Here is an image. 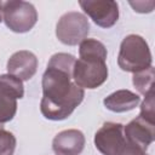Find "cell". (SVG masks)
Wrapping results in <instances>:
<instances>
[{
  "mask_svg": "<svg viewBox=\"0 0 155 155\" xmlns=\"http://www.w3.org/2000/svg\"><path fill=\"white\" fill-rule=\"evenodd\" d=\"M130 5L134 8L136 12H140V13H145V12H151L154 6H155V2L154 1H130Z\"/></svg>",
  "mask_w": 155,
  "mask_h": 155,
  "instance_id": "ac0fdd59",
  "label": "cell"
},
{
  "mask_svg": "<svg viewBox=\"0 0 155 155\" xmlns=\"http://www.w3.org/2000/svg\"><path fill=\"white\" fill-rule=\"evenodd\" d=\"M143 119L155 124V108H154V90L145 94L144 101L140 105V114Z\"/></svg>",
  "mask_w": 155,
  "mask_h": 155,
  "instance_id": "e0dca14e",
  "label": "cell"
},
{
  "mask_svg": "<svg viewBox=\"0 0 155 155\" xmlns=\"http://www.w3.org/2000/svg\"><path fill=\"white\" fill-rule=\"evenodd\" d=\"M75 57L70 53H54L42 75L41 114L48 120H64L82 102L85 92L73 80Z\"/></svg>",
  "mask_w": 155,
  "mask_h": 155,
  "instance_id": "6da1fadb",
  "label": "cell"
},
{
  "mask_svg": "<svg viewBox=\"0 0 155 155\" xmlns=\"http://www.w3.org/2000/svg\"><path fill=\"white\" fill-rule=\"evenodd\" d=\"M108 79V67L102 61H86L79 58L74 63L73 80L74 82L84 88L93 90L99 87Z\"/></svg>",
  "mask_w": 155,
  "mask_h": 155,
  "instance_id": "8992f818",
  "label": "cell"
},
{
  "mask_svg": "<svg viewBox=\"0 0 155 155\" xmlns=\"http://www.w3.org/2000/svg\"><path fill=\"white\" fill-rule=\"evenodd\" d=\"M16 149V137L4 130L0 128V155H13Z\"/></svg>",
  "mask_w": 155,
  "mask_h": 155,
  "instance_id": "2e32d148",
  "label": "cell"
},
{
  "mask_svg": "<svg viewBox=\"0 0 155 155\" xmlns=\"http://www.w3.org/2000/svg\"><path fill=\"white\" fill-rule=\"evenodd\" d=\"M2 21L15 33L29 31L38 21V12L33 4L22 0L2 1Z\"/></svg>",
  "mask_w": 155,
  "mask_h": 155,
  "instance_id": "3957f363",
  "label": "cell"
},
{
  "mask_svg": "<svg viewBox=\"0 0 155 155\" xmlns=\"http://www.w3.org/2000/svg\"><path fill=\"white\" fill-rule=\"evenodd\" d=\"M85 148V136L81 131L70 128L56 134L52 149L56 155H80Z\"/></svg>",
  "mask_w": 155,
  "mask_h": 155,
  "instance_id": "30bf717a",
  "label": "cell"
},
{
  "mask_svg": "<svg viewBox=\"0 0 155 155\" xmlns=\"http://www.w3.org/2000/svg\"><path fill=\"white\" fill-rule=\"evenodd\" d=\"M140 102L138 94L128 90H119L104 98L103 103L107 109L114 113H125L134 109Z\"/></svg>",
  "mask_w": 155,
  "mask_h": 155,
  "instance_id": "8fae6325",
  "label": "cell"
},
{
  "mask_svg": "<svg viewBox=\"0 0 155 155\" xmlns=\"http://www.w3.org/2000/svg\"><path fill=\"white\" fill-rule=\"evenodd\" d=\"M0 93L7 94L16 99L23 98L24 87H23L22 80L10 74L0 75Z\"/></svg>",
  "mask_w": 155,
  "mask_h": 155,
  "instance_id": "4fadbf2b",
  "label": "cell"
},
{
  "mask_svg": "<svg viewBox=\"0 0 155 155\" xmlns=\"http://www.w3.org/2000/svg\"><path fill=\"white\" fill-rule=\"evenodd\" d=\"M151 53L149 46L140 35H127L121 45L117 56V64L124 71L137 73L151 67Z\"/></svg>",
  "mask_w": 155,
  "mask_h": 155,
  "instance_id": "7a4b0ae2",
  "label": "cell"
},
{
  "mask_svg": "<svg viewBox=\"0 0 155 155\" xmlns=\"http://www.w3.org/2000/svg\"><path fill=\"white\" fill-rule=\"evenodd\" d=\"M90 31V23L85 15L80 12H67L57 22L56 36L57 39L68 46L80 44L87 38Z\"/></svg>",
  "mask_w": 155,
  "mask_h": 155,
  "instance_id": "277c9868",
  "label": "cell"
},
{
  "mask_svg": "<svg viewBox=\"0 0 155 155\" xmlns=\"http://www.w3.org/2000/svg\"><path fill=\"white\" fill-rule=\"evenodd\" d=\"M79 54L81 59L86 61H107L105 46L96 39H85L79 44Z\"/></svg>",
  "mask_w": 155,
  "mask_h": 155,
  "instance_id": "7c38bea8",
  "label": "cell"
},
{
  "mask_svg": "<svg viewBox=\"0 0 155 155\" xmlns=\"http://www.w3.org/2000/svg\"><path fill=\"white\" fill-rule=\"evenodd\" d=\"M2 21V1H0V22Z\"/></svg>",
  "mask_w": 155,
  "mask_h": 155,
  "instance_id": "d6986e66",
  "label": "cell"
},
{
  "mask_svg": "<svg viewBox=\"0 0 155 155\" xmlns=\"http://www.w3.org/2000/svg\"><path fill=\"white\" fill-rule=\"evenodd\" d=\"M132 82H133L134 87L137 88V91L144 96L148 92L153 91L154 90V68H153V65L144 70L133 73Z\"/></svg>",
  "mask_w": 155,
  "mask_h": 155,
  "instance_id": "5bb4252c",
  "label": "cell"
},
{
  "mask_svg": "<svg viewBox=\"0 0 155 155\" xmlns=\"http://www.w3.org/2000/svg\"><path fill=\"white\" fill-rule=\"evenodd\" d=\"M6 68L10 75H13L22 81H27L30 80L38 70V58L30 51H17L8 58Z\"/></svg>",
  "mask_w": 155,
  "mask_h": 155,
  "instance_id": "9c48e42d",
  "label": "cell"
},
{
  "mask_svg": "<svg viewBox=\"0 0 155 155\" xmlns=\"http://www.w3.org/2000/svg\"><path fill=\"white\" fill-rule=\"evenodd\" d=\"M17 111V99L7 94L0 93V127L2 124L8 122L13 119Z\"/></svg>",
  "mask_w": 155,
  "mask_h": 155,
  "instance_id": "9a60e30c",
  "label": "cell"
},
{
  "mask_svg": "<svg viewBox=\"0 0 155 155\" xmlns=\"http://www.w3.org/2000/svg\"><path fill=\"white\" fill-rule=\"evenodd\" d=\"M79 5L90 18L102 28L113 27L119 19V6L113 0H81Z\"/></svg>",
  "mask_w": 155,
  "mask_h": 155,
  "instance_id": "52a82bcc",
  "label": "cell"
},
{
  "mask_svg": "<svg viewBox=\"0 0 155 155\" xmlns=\"http://www.w3.org/2000/svg\"><path fill=\"white\" fill-rule=\"evenodd\" d=\"M0 128H2V127H0Z\"/></svg>",
  "mask_w": 155,
  "mask_h": 155,
  "instance_id": "ffe728a7",
  "label": "cell"
},
{
  "mask_svg": "<svg viewBox=\"0 0 155 155\" xmlns=\"http://www.w3.org/2000/svg\"><path fill=\"white\" fill-rule=\"evenodd\" d=\"M124 134L131 145L147 151L155 138V124L138 115L124 126Z\"/></svg>",
  "mask_w": 155,
  "mask_h": 155,
  "instance_id": "ba28073f",
  "label": "cell"
},
{
  "mask_svg": "<svg viewBox=\"0 0 155 155\" xmlns=\"http://www.w3.org/2000/svg\"><path fill=\"white\" fill-rule=\"evenodd\" d=\"M94 145L103 155H125L128 143L124 134V125L105 122L94 134Z\"/></svg>",
  "mask_w": 155,
  "mask_h": 155,
  "instance_id": "5b68a950",
  "label": "cell"
}]
</instances>
